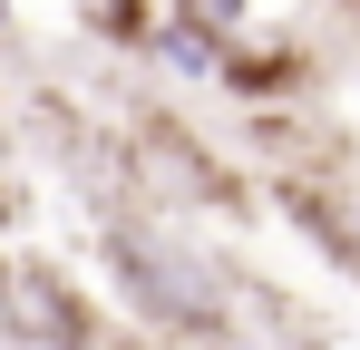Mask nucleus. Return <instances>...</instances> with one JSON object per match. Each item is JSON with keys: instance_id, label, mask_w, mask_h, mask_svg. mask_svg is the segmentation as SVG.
<instances>
[{"instance_id": "obj_1", "label": "nucleus", "mask_w": 360, "mask_h": 350, "mask_svg": "<svg viewBox=\"0 0 360 350\" xmlns=\"http://www.w3.org/2000/svg\"><path fill=\"white\" fill-rule=\"evenodd\" d=\"M98 263H108V292H117L156 341L205 350V341L234 331V273H224L166 205H127V214H108Z\"/></svg>"}, {"instance_id": "obj_2", "label": "nucleus", "mask_w": 360, "mask_h": 350, "mask_svg": "<svg viewBox=\"0 0 360 350\" xmlns=\"http://www.w3.org/2000/svg\"><path fill=\"white\" fill-rule=\"evenodd\" d=\"M0 331H10V350H98V302L59 263L20 253L0 273Z\"/></svg>"}, {"instance_id": "obj_3", "label": "nucleus", "mask_w": 360, "mask_h": 350, "mask_svg": "<svg viewBox=\"0 0 360 350\" xmlns=\"http://www.w3.org/2000/svg\"><path fill=\"white\" fill-rule=\"evenodd\" d=\"M10 214H20V185H10V166H0V224H10Z\"/></svg>"}, {"instance_id": "obj_4", "label": "nucleus", "mask_w": 360, "mask_h": 350, "mask_svg": "<svg viewBox=\"0 0 360 350\" xmlns=\"http://www.w3.org/2000/svg\"><path fill=\"white\" fill-rule=\"evenodd\" d=\"M351 10H360V0H351Z\"/></svg>"}]
</instances>
